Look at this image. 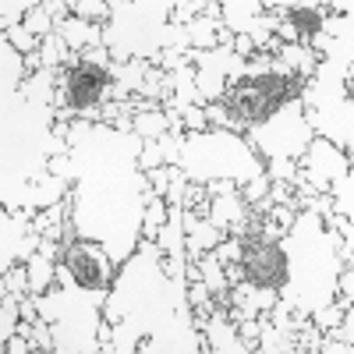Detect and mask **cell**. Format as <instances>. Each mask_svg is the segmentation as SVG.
<instances>
[{"label":"cell","mask_w":354,"mask_h":354,"mask_svg":"<svg viewBox=\"0 0 354 354\" xmlns=\"http://www.w3.org/2000/svg\"><path fill=\"white\" fill-rule=\"evenodd\" d=\"M25 28H28V32H32L39 43L57 32V18H53V11H50L46 0H36V8L28 11V18H25Z\"/></svg>","instance_id":"cell-31"},{"label":"cell","mask_w":354,"mask_h":354,"mask_svg":"<svg viewBox=\"0 0 354 354\" xmlns=\"http://www.w3.org/2000/svg\"><path fill=\"white\" fill-rule=\"evenodd\" d=\"M273 57H277V61H280L294 78H301V82H308V75H312L315 64H319V53H315L312 46H290V43H280Z\"/></svg>","instance_id":"cell-26"},{"label":"cell","mask_w":354,"mask_h":354,"mask_svg":"<svg viewBox=\"0 0 354 354\" xmlns=\"http://www.w3.org/2000/svg\"><path fill=\"white\" fill-rule=\"evenodd\" d=\"M28 75L32 71H28V64H25V53L15 50L4 36H0V96L18 93Z\"/></svg>","instance_id":"cell-24"},{"label":"cell","mask_w":354,"mask_h":354,"mask_svg":"<svg viewBox=\"0 0 354 354\" xmlns=\"http://www.w3.org/2000/svg\"><path fill=\"white\" fill-rule=\"evenodd\" d=\"M280 245L287 255V283L280 290V301L294 315H315L319 308L333 305L337 277L344 266V238L337 234V227H326L312 205H301Z\"/></svg>","instance_id":"cell-6"},{"label":"cell","mask_w":354,"mask_h":354,"mask_svg":"<svg viewBox=\"0 0 354 354\" xmlns=\"http://www.w3.org/2000/svg\"><path fill=\"white\" fill-rule=\"evenodd\" d=\"M298 177L315 192V195H330L333 198V213L337 216H354V160L344 156L337 145L326 138H312L305 156L298 160Z\"/></svg>","instance_id":"cell-12"},{"label":"cell","mask_w":354,"mask_h":354,"mask_svg":"<svg viewBox=\"0 0 354 354\" xmlns=\"http://www.w3.org/2000/svg\"><path fill=\"white\" fill-rule=\"evenodd\" d=\"M103 322L110 326V354H198L209 351L205 337L195 330V312L188 301V283L167 273L160 241L142 238L135 255L121 262Z\"/></svg>","instance_id":"cell-2"},{"label":"cell","mask_w":354,"mask_h":354,"mask_svg":"<svg viewBox=\"0 0 354 354\" xmlns=\"http://www.w3.org/2000/svg\"><path fill=\"white\" fill-rule=\"evenodd\" d=\"M227 238H230L227 230H216L205 216L192 213L188 205H185V252H188V262H198L205 252H213Z\"/></svg>","instance_id":"cell-22"},{"label":"cell","mask_w":354,"mask_h":354,"mask_svg":"<svg viewBox=\"0 0 354 354\" xmlns=\"http://www.w3.org/2000/svg\"><path fill=\"white\" fill-rule=\"evenodd\" d=\"M301 78H294L290 71H266V75H248V78H234L227 82L220 103L227 106V113L238 121V131L245 135L255 124H266L270 117L290 100L301 93Z\"/></svg>","instance_id":"cell-10"},{"label":"cell","mask_w":354,"mask_h":354,"mask_svg":"<svg viewBox=\"0 0 354 354\" xmlns=\"http://www.w3.org/2000/svg\"><path fill=\"white\" fill-rule=\"evenodd\" d=\"M266 11L280 18L277 39L290 46H312V39L330 18L326 4H319V0H273V4H266Z\"/></svg>","instance_id":"cell-16"},{"label":"cell","mask_w":354,"mask_h":354,"mask_svg":"<svg viewBox=\"0 0 354 354\" xmlns=\"http://www.w3.org/2000/svg\"><path fill=\"white\" fill-rule=\"evenodd\" d=\"M57 36H61L68 43V50L78 57L88 46H103V25H93V21H82V18L68 15V18L57 21Z\"/></svg>","instance_id":"cell-23"},{"label":"cell","mask_w":354,"mask_h":354,"mask_svg":"<svg viewBox=\"0 0 354 354\" xmlns=\"http://www.w3.org/2000/svg\"><path fill=\"white\" fill-rule=\"evenodd\" d=\"M185 135V131H181ZM181 135H174V131H167L163 138H149L142 145V156H138V167L149 174V170H156V167H177V156H181V149H177V138Z\"/></svg>","instance_id":"cell-25"},{"label":"cell","mask_w":354,"mask_h":354,"mask_svg":"<svg viewBox=\"0 0 354 354\" xmlns=\"http://www.w3.org/2000/svg\"><path fill=\"white\" fill-rule=\"evenodd\" d=\"M113 64H100V61H85L75 57L71 64H64L57 71V121L75 117V121H100V106L110 96V75Z\"/></svg>","instance_id":"cell-11"},{"label":"cell","mask_w":354,"mask_h":354,"mask_svg":"<svg viewBox=\"0 0 354 354\" xmlns=\"http://www.w3.org/2000/svg\"><path fill=\"white\" fill-rule=\"evenodd\" d=\"M68 8L75 18L93 21V25H106L110 18V0H68Z\"/></svg>","instance_id":"cell-32"},{"label":"cell","mask_w":354,"mask_h":354,"mask_svg":"<svg viewBox=\"0 0 354 354\" xmlns=\"http://www.w3.org/2000/svg\"><path fill=\"white\" fill-rule=\"evenodd\" d=\"M174 0H110V18L103 25V46L113 57V64L149 61L160 64L167 50H213L227 32L220 18L202 15L188 25H174Z\"/></svg>","instance_id":"cell-5"},{"label":"cell","mask_w":354,"mask_h":354,"mask_svg":"<svg viewBox=\"0 0 354 354\" xmlns=\"http://www.w3.org/2000/svg\"><path fill=\"white\" fill-rule=\"evenodd\" d=\"M68 153L57 135V68H39L18 93L0 96V209L43 213L64 202L68 177L50 170L53 156Z\"/></svg>","instance_id":"cell-3"},{"label":"cell","mask_w":354,"mask_h":354,"mask_svg":"<svg viewBox=\"0 0 354 354\" xmlns=\"http://www.w3.org/2000/svg\"><path fill=\"white\" fill-rule=\"evenodd\" d=\"M18 326H21V298L15 290H0V344H8L18 333Z\"/></svg>","instance_id":"cell-29"},{"label":"cell","mask_w":354,"mask_h":354,"mask_svg":"<svg viewBox=\"0 0 354 354\" xmlns=\"http://www.w3.org/2000/svg\"><path fill=\"white\" fill-rule=\"evenodd\" d=\"M205 195H209V220L216 230H238V223L248 216V202L241 195V188L234 181H209L205 185Z\"/></svg>","instance_id":"cell-19"},{"label":"cell","mask_w":354,"mask_h":354,"mask_svg":"<svg viewBox=\"0 0 354 354\" xmlns=\"http://www.w3.org/2000/svg\"><path fill=\"white\" fill-rule=\"evenodd\" d=\"M68 153L53 156L50 170L71 181V223L78 238L100 241L121 270L142 241L149 177L138 167L145 138L131 128L103 121H71Z\"/></svg>","instance_id":"cell-1"},{"label":"cell","mask_w":354,"mask_h":354,"mask_svg":"<svg viewBox=\"0 0 354 354\" xmlns=\"http://www.w3.org/2000/svg\"><path fill=\"white\" fill-rule=\"evenodd\" d=\"M185 57L195 64L198 106H205V103H220L227 82L248 75V61L234 53V36H230V32L220 36V46H213V50H188Z\"/></svg>","instance_id":"cell-13"},{"label":"cell","mask_w":354,"mask_h":354,"mask_svg":"<svg viewBox=\"0 0 354 354\" xmlns=\"http://www.w3.org/2000/svg\"><path fill=\"white\" fill-rule=\"evenodd\" d=\"M117 128H131L135 135H142L145 142H149V138H163L170 131V117L163 110H142V113L131 117V121H117Z\"/></svg>","instance_id":"cell-27"},{"label":"cell","mask_w":354,"mask_h":354,"mask_svg":"<svg viewBox=\"0 0 354 354\" xmlns=\"http://www.w3.org/2000/svg\"><path fill=\"white\" fill-rule=\"evenodd\" d=\"M177 167L188 177V185H209V181H234L241 188L245 202L255 205L270 192V174L262 156L248 145L245 135H234L227 128H205L185 131L177 138Z\"/></svg>","instance_id":"cell-7"},{"label":"cell","mask_w":354,"mask_h":354,"mask_svg":"<svg viewBox=\"0 0 354 354\" xmlns=\"http://www.w3.org/2000/svg\"><path fill=\"white\" fill-rule=\"evenodd\" d=\"M248 145L266 160V174L270 181H287L298 174V160L305 156V149L312 145L315 131L305 121V106L298 96H290L266 124H255L245 131Z\"/></svg>","instance_id":"cell-9"},{"label":"cell","mask_w":354,"mask_h":354,"mask_svg":"<svg viewBox=\"0 0 354 354\" xmlns=\"http://www.w3.org/2000/svg\"><path fill=\"white\" fill-rule=\"evenodd\" d=\"M238 270L245 283L255 287H270V290H283L287 283V255L283 245H245L238 255Z\"/></svg>","instance_id":"cell-18"},{"label":"cell","mask_w":354,"mask_h":354,"mask_svg":"<svg viewBox=\"0 0 354 354\" xmlns=\"http://www.w3.org/2000/svg\"><path fill=\"white\" fill-rule=\"evenodd\" d=\"M32 8H36V0H0V32L15 28V25H25Z\"/></svg>","instance_id":"cell-33"},{"label":"cell","mask_w":354,"mask_h":354,"mask_svg":"<svg viewBox=\"0 0 354 354\" xmlns=\"http://www.w3.org/2000/svg\"><path fill=\"white\" fill-rule=\"evenodd\" d=\"M110 290L82 287L64 262H57V280L50 290L32 294V305L39 319L50 322L53 351L57 354H96L103 351L100 330H103V305Z\"/></svg>","instance_id":"cell-8"},{"label":"cell","mask_w":354,"mask_h":354,"mask_svg":"<svg viewBox=\"0 0 354 354\" xmlns=\"http://www.w3.org/2000/svg\"><path fill=\"white\" fill-rule=\"evenodd\" d=\"M319 64L301 85V106L308 128L354 160V8L330 15L312 39Z\"/></svg>","instance_id":"cell-4"},{"label":"cell","mask_w":354,"mask_h":354,"mask_svg":"<svg viewBox=\"0 0 354 354\" xmlns=\"http://www.w3.org/2000/svg\"><path fill=\"white\" fill-rule=\"evenodd\" d=\"M167 223V195L160 192H145V223H142V238H153L156 241V234L163 230Z\"/></svg>","instance_id":"cell-30"},{"label":"cell","mask_w":354,"mask_h":354,"mask_svg":"<svg viewBox=\"0 0 354 354\" xmlns=\"http://www.w3.org/2000/svg\"><path fill=\"white\" fill-rule=\"evenodd\" d=\"M280 301V290H270V287H255V283H234L230 287V319L234 322H252V319H262L273 305Z\"/></svg>","instance_id":"cell-20"},{"label":"cell","mask_w":354,"mask_h":354,"mask_svg":"<svg viewBox=\"0 0 354 354\" xmlns=\"http://www.w3.org/2000/svg\"><path fill=\"white\" fill-rule=\"evenodd\" d=\"M220 21L230 36H245L252 39L255 50L270 46V53H277L280 39H277V28L280 18L273 11H266L262 0H223L220 4Z\"/></svg>","instance_id":"cell-15"},{"label":"cell","mask_w":354,"mask_h":354,"mask_svg":"<svg viewBox=\"0 0 354 354\" xmlns=\"http://www.w3.org/2000/svg\"><path fill=\"white\" fill-rule=\"evenodd\" d=\"M266 315H270V312H266ZM266 315H262V322H259V347H255V351H266V354H290V351H298V340H294V333L277 330L273 322H266Z\"/></svg>","instance_id":"cell-28"},{"label":"cell","mask_w":354,"mask_h":354,"mask_svg":"<svg viewBox=\"0 0 354 354\" xmlns=\"http://www.w3.org/2000/svg\"><path fill=\"white\" fill-rule=\"evenodd\" d=\"M202 337H205V347H209L213 354H245L248 351L245 337L238 333V322H234L230 312L220 308V305L209 312V319H205Z\"/></svg>","instance_id":"cell-21"},{"label":"cell","mask_w":354,"mask_h":354,"mask_svg":"<svg viewBox=\"0 0 354 354\" xmlns=\"http://www.w3.org/2000/svg\"><path fill=\"white\" fill-rule=\"evenodd\" d=\"M0 290H15L18 298H25V294H32L28 290V266H15L11 273H4V280H0Z\"/></svg>","instance_id":"cell-34"},{"label":"cell","mask_w":354,"mask_h":354,"mask_svg":"<svg viewBox=\"0 0 354 354\" xmlns=\"http://www.w3.org/2000/svg\"><path fill=\"white\" fill-rule=\"evenodd\" d=\"M61 262L71 270V277L82 287H93V290H110L113 277H117V266L106 255V248L100 241H88L75 234L71 213L64 216V238H61Z\"/></svg>","instance_id":"cell-14"},{"label":"cell","mask_w":354,"mask_h":354,"mask_svg":"<svg viewBox=\"0 0 354 354\" xmlns=\"http://www.w3.org/2000/svg\"><path fill=\"white\" fill-rule=\"evenodd\" d=\"M39 241H43V234L36 230V216L32 213L0 209V277L32 259Z\"/></svg>","instance_id":"cell-17"}]
</instances>
